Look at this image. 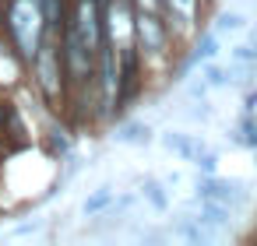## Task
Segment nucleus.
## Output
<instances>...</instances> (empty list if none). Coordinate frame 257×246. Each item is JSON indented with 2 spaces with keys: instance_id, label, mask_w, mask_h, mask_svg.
Returning a JSON list of instances; mask_svg holds the SVG:
<instances>
[{
  "instance_id": "11",
  "label": "nucleus",
  "mask_w": 257,
  "mask_h": 246,
  "mask_svg": "<svg viewBox=\"0 0 257 246\" xmlns=\"http://www.w3.org/2000/svg\"><path fill=\"white\" fill-rule=\"evenodd\" d=\"M113 197H116V193H113V186H99L92 197H85L81 211H85V214H102V211L113 204Z\"/></svg>"
},
{
  "instance_id": "10",
  "label": "nucleus",
  "mask_w": 257,
  "mask_h": 246,
  "mask_svg": "<svg viewBox=\"0 0 257 246\" xmlns=\"http://www.w3.org/2000/svg\"><path fill=\"white\" fill-rule=\"evenodd\" d=\"M166 4H169V15H173V22L180 29H187L194 22V15H197V0H166Z\"/></svg>"
},
{
  "instance_id": "2",
  "label": "nucleus",
  "mask_w": 257,
  "mask_h": 246,
  "mask_svg": "<svg viewBox=\"0 0 257 246\" xmlns=\"http://www.w3.org/2000/svg\"><path fill=\"white\" fill-rule=\"evenodd\" d=\"M57 32H60V29H50V32H46L39 53H36V60H32L36 81H39V88H43V95H46L50 102H57V99L64 95V78H67V74H64V53H60Z\"/></svg>"
},
{
  "instance_id": "7",
  "label": "nucleus",
  "mask_w": 257,
  "mask_h": 246,
  "mask_svg": "<svg viewBox=\"0 0 257 246\" xmlns=\"http://www.w3.org/2000/svg\"><path fill=\"white\" fill-rule=\"evenodd\" d=\"M218 43H222V36H218L215 29H211V32H204V36L197 39L194 53H190L187 67H197V64H208V60H215V57H218Z\"/></svg>"
},
{
  "instance_id": "14",
  "label": "nucleus",
  "mask_w": 257,
  "mask_h": 246,
  "mask_svg": "<svg viewBox=\"0 0 257 246\" xmlns=\"http://www.w3.org/2000/svg\"><path fill=\"white\" fill-rule=\"evenodd\" d=\"M39 8H43V15H46V25L50 29H64V0H39Z\"/></svg>"
},
{
  "instance_id": "1",
  "label": "nucleus",
  "mask_w": 257,
  "mask_h": 246,
  "mask_svg": "<svg viewBox=\"0 0 257 246\" xmlns=\"http://www.w3.org/2000/svg\"><path fill=\"white\" fill-rule=\"evenodd\" d=\"M8 32H11V43H15L18 57L25 64H32L46 32H50L39 0H11L8 4Z\"/></svg>"
},
{
  "instance_id": "12",
  "label": "nucleus",
  "mask_w": 257,
  "mask_h": 246,
  "mask_svg": "<svg viewBox=\"0 0 257 246\" xmlns=\"http://www.w3.org/2000/svg\"><path fill=\"white\" fill-rule=\"evenodd\" d=\"M246 29V18L239 15V11H225V15H218V22H215V32L218 36H236V32H243Z\"/></svg>"
},
{
  "instance_id": "8",
  "label": "nucleus",
  "mask_w": 257,
  "mask_h": 246,
  "mask_svg": "<svg viewBox=\"0 0 257 246\" xmlns=\"http://www.w3.org/2000/svg\"><path fill=\"white\" fill-rule=\"evenodd\" d=\"M113 137H116L120 144H148V141H152V127L141 123V120H127V123L116 127Z\"/></svg>"
},
{
  "instance_id": "17",
  "label": "nucleus",
  "mask_w": 257,
  "mask_h": 246,
  "mask_svg": "<svg viewBox=\"0 0 257 246\" xmlns=\"http://www.w3.org/2000/svg\"><path fill=\"white\" fill-rule=\"evenodd\" d=\"M138 4H141L145 11H155V8H159V0H138Z\"/></svg>"
},
{
  "instance_id": "5",
  "label": "nucleus",
  "mask_w": 257,
  "mask_h": 246,
  "mask_svg": "<svg viewBox=\"0 0 257 246\" xmlns=\"http://www.w3.org/2000/svg\"><path fill=\"white\" fill-rule=\"evenodd\" d=\"M134 36H138V46H141L145 53H162V50H166V39H169L162 18H159L155 11H145V8L134 15Z\"/></svg>"
},
{
  "instance_id": "3",
  "label": "nucleus",
  "mask_w": 257,
  "mask_h": 246,
  "mask_svg": "<svg viewBox=\"0 0 257 246\" xmlns=\"http://www.w3.org/2000/svg\"><path fill=\"white\" fill-rule=\"evenodd\" d=\"M102 32H106V43L120 53V50H131L138 43L134 36V15L127 8V0H109L106 4V15H102Z\"/></svg>"
},
{
  "instance_id": "16",
  "label": "nucleus",
  "mask_w": 257,
  "mask_h": 246,
  "mask_svg": "<svg viewBox=\"0 0 257 246\" xmlns=\"http://www.w3.org/2000/svg\"><path fill=\"white\" fill-rule=\"evenodd\" d=\"M243 109H246V113H253V109H257V92H253V88L246 92V106H243Z\"/></svg>"
},
{
  "instance_id": "9",
  "label": "nucleus",
  "mask_w": 257,
  "mask_h": 246,
  "mask_svg": "<svg viewBox=\"0 0 257 246\" xmlns=\"http://www.w3.org/2000/svg\"><path fill=\"white\" fill-rule=\"evenodd\" d=\"M232 141L243 144V148H253V151H257V120H253V113H246V116L232 127Z\"/></svg>"
},
{
  "instance_id": "13",
  "label": "nucleus",
  "mask_w": 257,
  "mask_h": 246,
  "mask_svg": "<svg viewBox=\"0 0 257 246\" xmlns=\"http://www.w3.org/2000/svg\"><path fill=\"white\" fill-rule=\"evenodd\" d=\"M141 193L148 197V204H152L155 211H166V207H169V197H166V190H162V183H159V179H152V176H148V179L141 183Z\"/></svg>"
},
{
  "instance_id": "15",
  "label": "nucleus",
  "mask_w": 257,
  "mask_h": 246,
  "mask_svg": "<svg viewBox=\"0 0 257 246\" xmlns=\"http://www.w3.org/2000/svg\"><path fill=\"white\" fill-rule=\"evenodd\" d=\"M194 165H197L201 172H215V169H218V158H215L211 151H204V155H201V158H197Z\"/></svg>"
},
{
  "instance_id": "4",
  "label": "nucleus",
  "mask_w": 257,
  "mask_h": 246,
  "mask_svg": "<svg viewBox=\"0 0 257 246\" xmlns=\"http://www.w3.org/2000/svg\"><path fill=\"white\" fill-rule=\"evenodd\" d=\"M197 200H218V204H243L246 200V183L243 179H222L215 172H204L197 179Z\"/></svg>"
},
{
  "instance_id": "6",
  "label": "nucleus",
  "mask_w": 257,
  "mask_h": 246,
  "mask_svg": "<svg viewBox=\"0 0 257 246\" xmlns=\"http://www.w3.org/2000/svg\"><path fill=\"white\" fill-rule=\"evenodd\" d=\"M169 151H176L180 158H187V162H197L208 148H204V141L197 137V134H183V130H166L162 137H159Z\"/></svg>"
},
{
  "instance_id": "18",
  "label": "nucleus",
  "mask_w": 257,
  "mask_h": 246,
  "mask_svg": "<svg viewBox=\"0 0 257 246\" xmlns=\"http://www.w3.org/2000/svg\"><path fill=\"white\" fill-rule=\"evenodd\" d=\"M246 46H250V57H253V64H257V36H253V39H250Z\"/></svg>"
}]
</instances>
